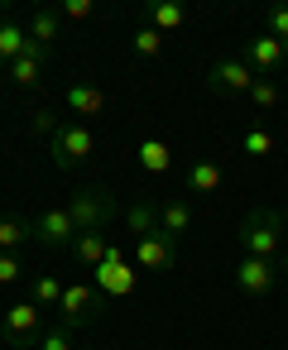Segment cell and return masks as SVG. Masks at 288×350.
I'll return each mask as SVG.
<instances>
[{
  "label": "cell",
  "instance_id": "8",
  "mask_svg": "<svg viewBox=\"0 0 288 350\" xmlns=\"http://www.w3.org/2000/svg\"><path fill=\"white\" fill-rule=\"evenodd\" d=\"M34 240H39L44 250L73 254V245H77V226H73L68 206H49L44 216H34Z\"/></svg>",
  "mask_w": 288,
  "mask_h": 350
},
{
  "label": "cell",
  "instance_id": "22",
  "mask_svg": "<svg viewBox=\"0 0 288 350\" xmlns=\"http://www.w3.org/2000/svg\"><path fill=\"white\" fill-rule=\"evenodd\" d=\"M106 250H111L106 230H87V235H77V245H73V259H77L82 269H96V264L106 259Z\"/></svg>",
  "mask_w": 288,
  "mask_h": 350
},
{
  "label": "cell",
  "instance_id": "17",
  "mask_svg": "<svg viewBox=\"0 0 288 350\" xmlns=\"http://www.w3.org/2000/svg\"><path fill=\"white\" fill-rule=\"evenodd\" d=\"M34 240V221H25V216H0V254H20L25 245Z\"/></svg>",
  "mask_w": 288,
  "mask_h": 350
},
{
  "label": "cell",
  "instance_id": "26",
  "mask_svg": "<svg viewBox=\"0 0 288 350\" xmlns=\"http://www.w3.org/2000/svg\"><path fill=\"white\" fill-rule=\"evenodd\" d=\"M245 101H250V106H259V111H274V106H278V87H274L269 77H259V82L250 87V96H245Z\"/></svg>",
  "mask_w": 288,
  "mask_h": 350
},
{
  "label": "cell",
  "instance_id": "20",
  "mask_svg": "<svg viewBox=\"0 0 288 350\" xmlns=\"http://www.w3.org/2000/svg\"><path fill=\"white\" fill-rule=\"evenodd\" d=\"M159 230L178 245V240L192 230V206H187V202H168V206H159Z\"/></svg>",
  "mask_w": 288,
  "mask_h": 350
},
{
  "label": "cell",
  "instance_id": "3",
  "mask_svg": "<svg viewBox=\"0 0 288 350\" xmlns=\"http://www.w3.org/2000/svg\"><path fill=\"white\" fill-rule=\"evenodd\" d=\"M92 149H96V139H92V130L82 120H68V125H58L49 135V159H53L58 173H77L92 159Z\"/></svg>",
  "mask_w": 288,
  "mask_h": 350
},
{
  "label": "cell",
  "instance_id": "18",
  "mask_svg": "<svg viewBox=\"0 0 288 350\" xmlns=\"http://www.w3.org/2000/svg\"><path fill=\"white\" fill-rule=\"evenodd\" d=\"M58 34H63V15H58L53 5H44V10H34V15H29V39H34L39 49H53V44H58Z\"/></svg>",
  "mask_w": 288,
  "mask_h": 350
},
{
  "label": "cell",
  "instance_id": "32",
  "mask_svg": "<svg viewBox=\"0 0 288 350\" xmlns=\"http://www.w3.org/2000/svg\"><path fill=\"white\" fill-rule=\"evenodd\" d=\"M278 273H288V254H283V259H278Z\"/></svg>",
  "mask_w": 288,
  "mask_h": 350
},
{
  "label": "cell",
  "instance_id": "28",
  "mask_svg": "<svg viewBox=\"0 0 288 350\" xmlns=\"http://www.w3.org/2000/svg\"><path fill=\"white\" fill-rule=\"evenodd\" d=\"M25 283V259L20 254H0V288H15Z\"/></svg>",
  "mask_w": 288,
  "mask_h": 350
},
{
  "label": "cell",
  "instance_id": "11",
  "mask_svg": "<svg viewBox=\"0 0 288 350\" xmlns=\"http://www.w3.org/2000/svg\"><path fill=\"white\" fill-rule=\"evenodd\" d=\"M178 264V245L159 230V235H149V240H135V269H144V273H168Z\"/></svg>",
  "mask_w": 288,
  "mask_h": 350
},
{
  "label": "cell",
  "instance_id": "9",
  "mask_svg": "<svg viewBox=\"0 0 288 350\" xmlns=\"http://www.w3.org/2000/svg\"><path fill=\"white\" fill-rule=\"evenodd\" d=\"M235 288L250 293V297H269V293L278 288V264H274V259H254V254H245V259L235 264Z\"/></svg>",
  "mask_w": 288,
  "mask_h": 350
},
{
  "label": "cell",
  "instance_id": "23",
  "mask_svg": "<svg viewBox=\"0 0 288 350\" xmlns=\"http://www.w3.org/2000/svg\"><path fill=\"white\" fill-rule=\"evenodd\" d=\"M274 149H278V139H274L264 125H254V130L240 135V154H245V159H269Z\"/></svg>",
  "mask_w": 288,
  "mask_h": 350
},
{
  "label": "cell",
  "instance_id": "12",
  "mask_svg": "<svg viewBox=\"0 0 288 350\" xmlns=\"http://www.w3.org/2000/svg\"><path fill=\"white\" fill-rule=\"evenodd\" d=\"M140 15H144L149 29H159V34H173V29H183V25L192 20V10L183 5V0H149Z\"/></svg>",
  "mask_w": 288,
  "mask_h": 350
},
{
  "label": "cell",
  "instance_id": "1",
  "mask_svg": "<svg viewBox=\"0 0 288 350\" xmlns=\"http://www.w3.org/2000/svg\"><path fill=\"white\" fill-rule=\"evenodd\" d=\"M283 235H288V221L283 211L274 206H254L245 221H240V250L254 254V259H283Z\"/></svg>",
  "mask_w": 288,
  "mask_h": 350
},
{
  "label": "cell",
  "instance_id": "14",
  "mask_svg": "<svg viewBox=\"0 0 288 350\" xmlns=\"http://www.w3.org/2000/svg\"><path fill=\"white\" fill-rule=\"evenodd\" d=\"M34 49V39H29V25H20V20H0V63H20L25 53Z\"/></svg>",
  "mask_w": 288,
  "mask_h": 350
},
{
  "label": "cell",
  "instance_id": "31",
  "mask_svg": "<svg viewBox=\"0 0 288 350\" xmlns=\"http://www.w3.org/2000/svg\"><path fill=\"white\" fill-rule=\"evenodd\" d=\"M58 125H63V120H58V116H53V111H39V116H34V130H39V135H44V139H49V135H53V130H58Z\"/></svg>",
  "mask_w": 288,
  "mask_h": 350
},
{
  "label": "cell",
  "instance_id": "30",
  "mask_svg": "<svg viewBox=\"0 0 288 350\" xmlns=\"http://www.w3.org/2000/svg\"><path fill=\"white\" fill-rule=\"evenodd\" d=\"M92 10H96L92 0H63V5H58L63 20H92Z\"/></svg>",
  "mask_w": 288,
  "mask_h": 350
},
{
  "label": "cell",
  "instance_id": "10",
  "mask_svg": "<svg viewBox=\"0 0 288 350\" xmlns=\"http://www.w3.org/2000/svg\"><path fill=\"white\" fill-rule=\"evenodd\" d=\"M245 63L254 68V77H274L278 68H288V53H283V44L264 29V34H250V44H245Z\"/></svg>",
  "mask_w": 288,
  "mask_h": 350
},
{
  "label": "cell",
  "instance_id": "21",
  "mask_svg": "<svg viewBox=\"0 0 288 350\" xmlns=\"http://www.w3.org/2000/svg\"><path fill=\"white\" fill-rule=\"evenodd\" d=\"M125 230L135 235V240H149V235H159V206H149V202H135L125 216Z\"/></svg>",
  "mask_w": 288,
  "mask_h": 350
},
{
  "label": "cell",
  "instance_id": "29",
  "mask_svg": "<svg viewBox=\"0 0 288 350\" xmlns=\"http://www.w3.org/2000/svg\"><path fill=\"white\" fill-rule=\"evenodd\" d=\"M34 350H77V345H73V331H68V326H49Z\"/></svg>",
  "mask_w": 288,
  "mask_h": 350
},
{
  "label": "cell",
  "instance_id": "7",
  "mask_svg": "<svg viewBox=\"0 0 288 350\" xmlns=\"http://www.w3.org/2000/svg\"><path fill=\"white\" fill-rule=\"evenodd\" d=\"M101 312V293L82 278V283H68L63 288V302H58V326H68V331H77V326H87L92 317Z\"/></svg>",
  "mask_w": 288,
  "mask_h": 350
},
{
  "label": "cell",
  "instance_id": "19",
  "mask_svg": "<svg viewBox=\"0 0 288 350\" xmlns=\"http://www.w3.org/2000/svg\"><path fill=\"white\" fill-rule=\"evenodd\" d=\"M135 159H140V168L154 173V178H163V173L173 168V149H168L163 139H140V144H135Z\"/></svg>",
  "mask_w": 288,
  "mask_h": 350
},
{
  "label": "cell",
  "instance_id": "33",
  "mask_svg": "<svg viewBox=\"0 0 288 350\" xmlns=\"http://www.w3.org/2000/svg\"><path fill=\"white\" fill-rule=\"evenodd\" d=\"M77 350H101V345H77Z\"/></svg>",
  "mask_w": 288,
  "mask_h": 350
},
{
  "label": "cell",
  "instance_id": "4",
  "mask_svg": "<svg viewBox=\"0 0 288 350\" xmlns=\"http://www.w3.org/2000/svg\"><path fill=\"white\" fill-rule=\"evenodd\" d=\"M87 283H92L101 297H130V293L140 288V269L125 259V250H120V245H111V250H106V259L92 269V278H87Z\"/></svg>",
  "mask_w": 288,
  "mask_h": 350
},
{
  "label": "cell",
  "instance_id": "25",
  "mask_svg": "<svg viewBox=\"0 0 288 350\" xmlns=\"http://www.w3.org/2000/svg\"><path fill=\"white\" fill-rule=\"evenodd\" d=\"M135 53H140V58H159V53H163V34L149 29V25L135 29Z\"/></svg>",
  "mask_w": 288,
  "mask_h": 350
},
{
  "label": "cell",
  "instance_id": "13",
  "mask_svg": "<svg viewBox=\"0 0 288 350\" xmlns=\"http://www.w3.org/2000/svg\"><path fill=\"white\" fill-rule=\"evenodd\" d=\"M63 106L87 125L92 116H101V111H106V92H101V87H87V82H73V87L63 92Z\"/></svg>",
  "mask_w": 288,
  "mask_h": 350
},
{
  "label": "cell",
  "instance_id": "5",
  "mask_svg": "<svg viewBox=\"0 0 288 350\" xmlns=\"http://www.w3.org/2000/svg\"><path fill=\"white\" fill-rule=\"evenodd\" d=\"M68 216H73L77 235H87V230H106L120 211H116V202H111L101 187H77L73 202H68Z\"/></svg>",
  "mask_w": 288,
  "mask_h": 350
},
{
  "label": "cell",
  "instance_id": "15",
  "mask_svg": "<svg viewBox=\"0 0 288 350\" xmlns=\"http://www.w3.org/2000/svg\"><path fill=\"white\" fill-rule=\"evenodd\" d=\"M183 183H187V192H192V197H216V192H221V183H226V173H221V163H216V159H197V163L187 168V178H183Z\"/></svg>",
  "mask_w": 288,
  "mask_h": 350
},
{
  "label": "cell",
  "instance_id": "27",
  "mask_svg": "<svg viewBox=\"0 0 288 350\" xmlns=\"http://www.w3.org/2000/svg\"><path fill=\"white\" fill-rule=\"evenodd\" d=\"M264 25H269V34L283 44V53H288V5H269L264 10Z\"/></svg>",
  "mask_w": 288,
  "mask_h": 350
},
{
  "label": "cell",
  "instance_id": "2",
  "mask_svg": "<svg viewBox=\"0 0 288 350\" xmlns=\"http://www.w3.org/2000/svg\"><path fill=\"white\" fill-rule=\"evenodd\" d=\"M44 331H49V326H44V307L29 302V297H15V302L5 307V317H0V340H5L10 350H29V345H39Z\"/></svg>",
  "mask_w": 288,
  "mask_h": 350
},
{
  "label": "cell",
  "instance_id": "16",
  "mask_svg": "<svg viewBox=\"0 0 288 350\" xmlns=\"http://www.w3.org/2000/svg\"><path fill=\"white\" fill-rule=\"evenodd\" d=\"M44 63H49V49H29L20 63H10V87H20V92H34L39 87V77H44Z\"/></svg>",
  "mask_w": 288,
  "mask_h": 350
},
{
  "label": "cell",
  "instance_id": "6",
  "mask_svg": "<svg viewBox=\"0 0 288 350\" xmlns=\"http://www.w3.org/2000/svg\"><path fill=\"white\" fill-rule=\"evenodd\" d=\"M254 82H259V77H254V68H250L245 58H216V63L207 68V87H211L216 96H250Z\"/></svg>",
  "mask_w": 288,
  "mask_h": 350
},
{
  "label": "cell",
  "instance_id": "24",
  "mask_svg": "<svg viewBox=\"0 0 288 350\" xmlns=\"http://www.w3.org/2000/svg\"><path fill=\"white\" fill-rule=\"evenodd\" d=\"M63 278H53V273H44V278H34L29 283V302H39V307H58L63 302Z\"/></svg>",
  "mask_w": 288,
  "mask_h": 350
}]
</instances>
